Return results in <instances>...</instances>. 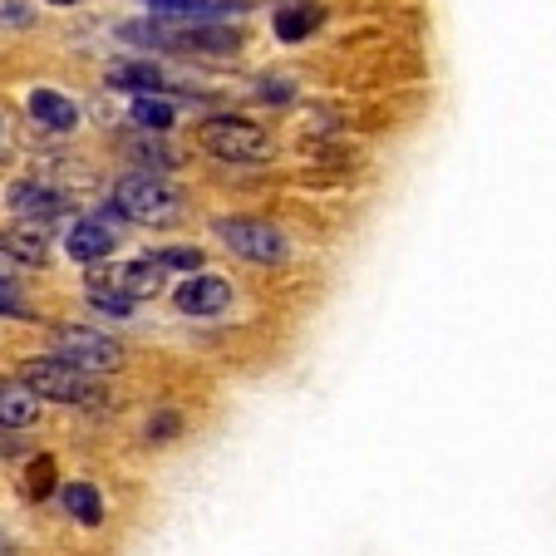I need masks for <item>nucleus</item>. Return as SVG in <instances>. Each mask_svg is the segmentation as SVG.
<instances>
[{
	"mask_svg": "<svg viewBox=\"0 0 556 556\" xmlns=\"http://www.w3.org/2000/svg\"><path fill=\"white\" fill-rule=\"evenodd\" d=\"M157 291H163V266L153 256L124 266H89V301L104 315H128L134 301H153Z\"/></svg>",
	"mask_w": 556,
	"mask_h": 556,
	"instance_id": "obj_1",
	"label": "nucleus"
},
{
	"mask_svg": "<svg viewBox=\"0 0 556 556\" xmlns=\"http://www.w3.org/2000/svg\"><path fill=\"white\" fill-rule=\"evenodd\" d=\"M21 384L30 389L35 400H54V404H99V384L85 369L64 365L60 355H35L21 365Z\"/></svg>",
	"mask_w": 556,
	"mask_h": 556,
	"instance_id": "obj_2",
	"label": "nucleus"
},
{
	"mask_svg": "<svg viewBox=\"0 0 556 556\" xmlns=\"http://www.w3.org/2000/svg\"><path fill=\"white\" fill-rule=\"evenodd\" d=\"M178 188H168V178L163 173H128V178L114 182V212L128 222H148V227H157V222H173L178 217Z\"/></svg>",
	"mask_w": 556,
	"mask_h": 556,
	"instance_id": "obj_3",
	"label": "nucleus"
},
{
	"mask_svg": "<svg viewBox=\"0 0 556 556\" xmlns=\"http://www.w3.org/2000/svg\"><path fill=\"white\" fill-rule=\"evenodd\" d=\"M198 143L222 163H262V157H271V134L262 124H252V118H231V114L207 118L198 128Z\"/></svg>",
	"mask_w": 556,
	"mask_h": 556,
	"instance_id": "obj_4",
	"label": "nucleus"
},
{
	"mask_svg": "<svg viewBox=\"0 0 556 556\" xmlns=\"http://www.w3.org/2000/svg\"><path fill=\"white\" fill-rule=\"evenodd\" d=\"M217 237H222V242H227L237 256H247V262H256V266L286 262V237H281V227H271V222H262V217H222V222H217Z\"/></svg>",
	"mask_w": 556,
	"mask_h": 556,
	"instance_id": "obj_5",
	"label": "nucleus"
},
{
	"mask_svg": "<svg viewBox=\"0 0 556 556\" xmlns=\"http://www.w3.org/2000/svg\"><path fill=\"white\" fill-rule=\"evenodd\" d=\"M54 355H60L64 365L85 369V375H109V369L124 365V350H118L109 336L89 330V326H64V330H54Z\"/></svg>",
	"mask_w": 556,
	"mask_h": 556,
	"instance_id": "obj_6",
	"label": "nucleus"
},
{
	"mask_svg": "<svg viewBox=\"0 0 556 556\" xmlns=\"http://www.w3.org/2000/svg\"><path fill=\"white\" fill-rule=\"evenodd\" d=\"M118 212L114 217H85V222H74L70 227V237H64V252L74 256V262H85V266H99L109 252H114V242H118Z\"/></svg>",
	"mask_w": 556,
	"mask_h": 556,
	"instance_id": "obj_7",
	"label": "nucleus"
},
{
	"mask_svg": "<svg viewBox=\"0 0 556 556\" xmlns=\"http://www.w3.org/2000/svg\"><path fill=\"white\" fill-rule=\"evenodd\" d=\"M11 207L21 212L30 227H45V222H60L70 212V198H64L54 182H15L11 188Z\"/></svg>",
	"mask_w": 556,
	"mask_h": 556,
	"instance_id": "obj_8",
	"label": "nucleus"
},
{
	"mask_svg": "<svg viewBox=\"0 0 556 556\" xmlns=\"http://www.w3.org/2000/svg\"><path fill=\"white\" fill-rule=\"evenodd\" d=\"M178 311L182 315H222L231 305V286L222 276H192L188 286H178Z\"/></svg>",
	"mask_w": 556,
	"mask_h": 556,
	"instance_id": "obj_9",
	"label": "nucleus"
},
{
	"mask_svg": "<svg viewBox=\"0 0 556 556\" xmlns=\"http://www.w3.org/2000/svg\"><path fill=\"white\" fill-rule=\"evenodd\" d=\"M0 256L15 266H45L50 262V242H45V231L40 227H5L0 231Z\"/></svg>",
	"mask_w": 556,
	"mask_h": 556,
	"instance_id": "obj_10",
	"label": "nucleus"
},
{
	"mask_svg": "<svg viewBox=\"0 0 556 556\" xmlns=\"http://www.w3.org/2000/svg\"><path fill=\"white\" fill-rule=\"evenodd\" d=\"M40 419V400L21 379H0V429H30Z\"/></svg>",
	"mask_w": 556,
	"mask_h": 556,
	"instance_id": "obj_11",
	"label": "nucleus"
},
{
	"mask_svg": "<svg viewBox=\"0 0 556 556\" xmlns=\"http://www.w3.org/2000/svg\"><path fill=\"white\" fill-rule=\"evenodd\" d=\"M109 85L128 89V94H163L168 74L157 70V64H148V60H124V64H114V70H109Z\"/></svg>",
	"mask_w": 556,
	"mask_h": 556,
	"instance_id": "obj_12",
	"label": "nucleus"
},
{
	"mask_svg": "<svg viewBox=\"0 0 556 556\" xmlns=\"http://www.w3.org/2000/svg\"><path fill=\"white\" fill-rule=\"evenodd\" d=\"M30 118L35 124H45V128H54V134H70V128L79 124V109H74L60 89H35L30 94Z\"/></svg>",
	"mask_w": 556,
	"mask_h": 556,
	"instance_id": "obj_13",
	"label": "nucleus"
},
{
	"mask_svg": "<svg viewBox=\"0 0 556 556\" xmlns=\"http://www.w3.org/2000/svg\"><path fill=\"white\" fill-rule=\"evenodd\" d=\"M64 507H70L74 522H85V527L104 522V497H99L94 483H70L64 488Z\"/></svg>",
	"mask_w": 556,
	"mask_h": 556,
	"instance_id": "obj_14",
	"label": "nucleus"
},
{
	"mask_svg": "<svg viewBox=\"0 0 556 556\" xmlns=\"http://www.w3.org/2000/svg\"><path fill=\"white\" fill-rule=\"evenodd\" d=\"M173 118H178L173 99H163V94H134V124L138 128H153V134H163V128H173Z\"/></svg>",
	"mask_w": 556,
	"mask_h": 556,
	"instance_id": "obj_15",
	"label": "nucleus"
},
{
	"mask_svg": "<svg viewBox=\"0 0 556 556\" xmlns=\"http://www.w3.org/2000/svg\"><path fill=\"white\" fill-rule=\"evenodd\" d=\"M315 21H320V15H315L311 5H281V11H276V35H281L286 45H295L315 30Z\"/></svg>",
	"mask_w": 556,
	"mask_h": 556,
	"instance_id": "obj_16",
	"label": "nucleus"
},
{
	"mask_svg": "<svg viewBox=\"0 0 556 556\" xmlns=\"http://www.w3.org/2000/svg\"><path fill=\"white\" fill-rule=\"evenodd\" d=\"M25 493L30 497H50L54 493V458H35L25 472Z\"/></svg>",
	"mask_w": 556,
	"mask_h": 556,
	"instance_id": "obj_17",
	"label": "nucleus"
},
{
	"mask_svg": "<svg viewBox=\"0 0 556 556\" xmlns=\"http://www.w3.org/2000/svg\"><path fill=\"white\" fill-rule=\"evenodd\" d=\"M153 262L163 266V271H192V266H202V252L198 247H163Z\"/></svg>",
	"mask_w": 556,
	"mask_h": 556,
	"instance_id": "obj_18",
	"label": "nucleus"
},
{
	"mask_svg": "<svg viewBox=\"0 0 556 556\" xmlns=\"http://www.w3.org/2000/svg\"><path fill=\"white\" fill-rule=\"evenodd\" d=\"M217 0H148V11H157V15H202Z\"/></svg>",
	"mask_w": 556,
	"mask_h": 556,
	"instance_id": "obj_19",
	"label": "nucleus"
},
{
	"mask_svg": "<svg viewBox=\"0 0 556 556\" xmlns=\"http://www.w3.org/2000/svg\"><path fill=\"white\" fill-rule=\"evenodd\" d=\"M256 99H266V104H291L295 85L291 79H262V85H256Z\"/></svg>",
	"mask_w": 556,
	"mask_h": 556,
	"instance_id": "obj_20",
	"label": "nucleus"
},
{
	"mask_svg": "<svg viewBox=\"0 0 556 556\" xmlns=\"http://www.w3.org/2000/svg\"><path fill=\"white\" fill-rule=\"evenodd\" d=\"M182 424H178V414H157V419H148V439H173V433H178Z\"/></svg>",
	"mask_w": 556,
	"mask_h": 556,
	"instance_id": "obj_21",
	"label": "nucleus"
},
{
	"mask_svg": "<svg viewBox=\"0 0 556 556\" xmlns=\"http://www.w3.org/2000/svg\"><path fill=\"white\" fill-rule=\"evenodd\" d=\"M0 281H11V271H5V256H0Z\"/></svg>",
	"mask_w": 556,
	"mask_h": 556,
	"instance_id": "obj_22",
	"label": "nucleus"
},
{
	"mask_svg": "<svg viewBox=\"0 0 556 556\" xmlns=\"http://www.w3.org/2000/svg\"><path fill=\"white\" fill-rule=\"evenodd\" d=\"M50 5H79V0H50Z\"/></svg>",
	"mask_w": 556,
	"mask_h": 556,
	"instance_id": "obj_23",
	"label": "nucleus"
}]
</instances>
